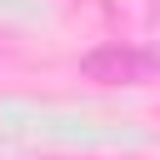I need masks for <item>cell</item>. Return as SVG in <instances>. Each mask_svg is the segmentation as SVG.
I'll use <instances>...</instances> for the list:
<instances>
[{"label": "cell", "instance_id": "1", "mask_svg": "<svg viewBox=\"0 0 160 160\" xmlns=\"http://www.w3.org/2000/svg\"><path fill=\"white\" fill-rule=\"evenodd\" d=\"M80 75L100 85H140L160 75V45H100L80 55Z\"/></svg>", "mask_w": 160, "mask_h": 160}]
</instances>
